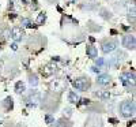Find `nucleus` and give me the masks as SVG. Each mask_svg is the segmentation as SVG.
Wrapping results in <instances>:
<instances>
[{
    "label": "nucleus",
    "mask_w": 136,
    "mask_h": 127,
    "mask_svg": "<svg viewBox=\"0 0 136 127\" xmlns=\"http://www.w3.org/2000/svg\"><path fill=\"white\" fill-rule=\"evenodd\" d=\"M103 64H105V60H103L102 57H99V59H97V67H102Z\"/></svg>",
    "instance_id": "nucleus-24"
},
{
    "label": "nucleus",
    "mask_w": 136,
    "mask_h": 127,
    "mask_svg": "<svg viewBox=\"0 0 136 127\" xmlns=\"http://www.w3.org/2000/svg\"><path fill=\"white\" fill-rule=\"evenodd\" d=\"M110 81H112V78L109 74H99L97 78V83L101 86H107L110 83Z\"/></svg>",
    "instance_id": "nucleus-9"
},
{
    "label": "nucleus",
    "mask_w": 136,
    "mask_h": 127,
    "mask_svg": "<svg viewBox=\"0 0 136 127\" xmlns=\"http://www.w3.org/2000/svg\"><path fill=\"white\" fill-rule=\"evenodd\" d=\"M65 86H67V83L64 82L63 79H57V81L52 82V88H53L56 92H63V90L65 89Z\"/></svg>",
    "instance_id": "nucleus-10"
},
{
    "label": "nucleus",
    "mask_w": 136,
    "mask_h": 127,
    "mask_svg": "<svg viewBox=\"0 0 136 127\" xmlns=\"http://www.w3.org/2000/svg\"><path fill=\"white\" fill-rule=\"evenodd\" d=\"M120 112L124 118H131L135 112V102L131 100H125L120 104Z\"/></svg>",
    "instance_id": "nucleus-1"
},
{
    "label": "nucleus",
    "mask_w": 136,
    "mask_h": 127,
    "mask_svg": "<svg viewBox=\"0 0 136 127\" xmlns=\"http://www.w3.org/2000/svg\"><path fill=\"white\" fill-rule=\"evenodd\" d=\"M11 47H12V49H14V51H17V49H18V44H17V42H14V44L11 45Z\"/></svg>",
    "instance_id": "nucleus-27"
},
{
    "label": "nucleus",
    "mask_w": 136,
    "mask_h": 127,
    "mask_svg": "<svg viewBox=\"0 0 136 127\" xmlns=\"http://www.w3.org/2000/svg\"><path fill=\"white\" fill-rule=\"evenodd\" d=\"M45 120H46V123H49V124H50V123L55 122V118L52 116V115H45Z\"/></svg>",
    "instance_id": "nucleus-23"
},
{
    "label": "nucleus",
    "mask_w": 136,
    "mask_h": 127,
    "mask_svg": "<svg viewBox=\"0 0 136 127\" xmlns=\"http://www.w3.org/2000/svg\"><path fill=\"white\" fill-rule=\"evenodd\" d=\"M3 107H4V109L7 111V112H10V111L14 108V100H12V97H7L6 100L3 101Z\"/></svg>",
    "instance_id": "nucleus-11"
},
{
    "label": "nucleus",
    "mask_w": 136,
    "mask_h": 127,
    "mask_svg": "<svg viewBox=\"0 0 136 127\" xmlns=\"http://www.w3.org/2000/svg\"><path fill=\"white\" fill-rule=\"evenodd\" d=\"M135 17H136V10H135V6H132L129 11H128V19L132 22V23H135Z\"/></svg>",
    "instance_id": "nucleus-15"
},
{
    "label": "nucleus",
    "mask_w": 136,
    "mask_h": 127,
    "mask_svg": "<svg viewBox=\"0 0 136 127\" xmlns=\"http://www.w3.org/2000/svg\"><path fill=\"white\" fill-rule=\"evenodd\" d=\"M123 45L128 49H135L136 47V40H135V36L132 34H127L123 37Z\"/></svg>",
    "instance_id": "nucleus-4"
},
{
    "label": "nucleus",
    "mask_w": 136,
    "mask_h": 127,
    "mask_svg": "<svg viewBox=\"0 0 136 127\" xmlns=\"http://www.w3.org/2000/svg\"><path fill=\"white\" fill-rule=\"evenodd\" d=\"M117 48V42L116 41H105L102 44V52L103 53H110Z\"/></svg>",
    "instance_id": "nucleus-8"
},
{
    "label": "nucleus",
    "mask_w": 136,
    "mask_h": 127,
    "mask_svg": "<svg viewBox=\"0 0 136 127\" xmlns=\"http://www.w3.org/2000/svg\"><path fill=\"white\" fill-rule=\"evenodd\" d=\"M95 96H98L99 98H101V100L106 101V100H109V98H110V93L105 90V92H101V93H98V92H97V93H95Z\"/></svg>",
    "instance_id": "nucleus-18"
},
{
    "label": "nucleus",
    "mask_w": 136,
    "mask_h": 127,
    "mask_svg": "<svg viewBox=\"0 0 136 127\" xmlns=\"http://www.w3.org/2000/svg\"><path fill=\"white\" fill-rule=\"evenodd\" d=\"M56 71H57V66L55 64V63H49V64H46L44 68L41 70V73L44 77H50L52 74H55Z\"/></svg>",
    "instance_id": "nucleus-7"
},
{
    "label": "nucleus",
    "mask_w": 136,
    "mask_h": 127,
    "mask_svg": "<svg viewBox=\"0 0 136 127\" xmlns=\"http://www.w3.org/2000/svg\"><path fill=\"white\" fill-rule=\"evenodd\" d=\"M109 122H112L113 124H116V123H117V120H116V119H109Z\"/></svg>",
    "instance_id": "nucleus-29"
},
{
    "label": "nucleus",
    "mask_w": 136,
    "mask_h": 127,
    "mask_svg": "<svg viewBox=\"0 0 136 127\" xmlns=\"http://www.w3.org/2000/svg\"><path fill=\"white\" fill-rule=\"evenodd\" d=\"M91 70H93V71H94V73H101V67H97V66L91 67Z\"/></svg>",
    "instance_id": "nucleus-26"
},
{
    "label": "nucleus",
    "mask_w": 136,
    "mask_h": 127,
    "mask_svg": "<svg viewBox=\"0 0 136 127\" xmlns=\"http://www.w3.org/2000/svg\"><path fill=\"white\" fill-rule=\"evenodd\" d=\"M39 98H41V94H39L38 92H31L29 94V97L26 98V101H27V105H30V107H35L39 102Z\"/></svg>",
    "instance_id": "nucleus-6"
},
{
    "label": "nucleus",
    "mask_w": 136,
    "mask_h": 127,
    "mask_svg": "<svg viewBox=\"0 0 136 127\" xmlns=\"http://www.w3.org/2000/svg\"><path fill=\"white\" fill-rule=\"evenodd\" d=\"M0 68H2V64H0Z\"/></svg>",
    "instance_id": "nucleus-30"
},
{
    "label": "nucleus",
    "mask_w": 136,
    "mask_h": 127,
    "mask_svg": "<svg viewBox=\"0 0 136 127\" xmlns=\"http://www.w3.org/2000/svg\"><path fill=\"white\" fill-rule=\"evenodd\" d=\"M72 85H74V88L79 90V92H86L87 89H90V79L89 78H86V77H82V78H76V79H74V82H72Z\"/></svg>",
    "instance_id": "nucleus-2"
},
{
    "label": "nucleus",
    "mask_w": 136,
    "mask_h": 127,
    "mask_svg": "<svg viewBox=\"0 0 136 127\" xmlns=\"http://www.w3.org/2000/svg\"><path fill=\"white\" fill-rule=\"evenodd\" d=\"M87 27H89V30H91V31H98V30H101V27H99V26H95L94 22H89Z\"/></svg>",
    "instance_id": "nucleus-20"
},
{
    "label": "nucleus",
    "mask_w": 136,
    "mask_h": 127,
    "mask_svg": "<svg viewBox=\"0 0 136 127\" xmlns=\"http://www.w3.org/2000/svg\"><path fill=\"white\" fill-rule=\"evenodd\" d=\"M25 90H26V85L22 81H18L17 83H15V92H17L18 94H22Z\"/></svg>",
    "instance_id": "nucleus-13"
},
{
    "label": "nucleus",
    "mask_w": 136,
    "mask_h": 127,
    "mask_svg": "<svg viewBox=\"0 0 136 127\" xmlns=\"http://www.w3.org/2000/svg\"><path fill=\"white\" fill-rule=\"evenodd\" d=\"M86 52H87V56L91 57V59H95V57H97V55H98L97 48L93 47V45H89V47H87V48H86Z\"/></svg>",
    "instance_id": "nucleus-12"
},
{
    "label": "nucleus",
    "mask_w": 136,
    "mask_h": 127,
    "mask_svg": "<svg viewBox=\"0 0 136 127\" xmlns=\"http://www.w3.org/2000/svg\"><path fill=\"white\" fill-rule=\"evenodd\" d=\"M22 23H23V26H31V23H30L29 19H23Z\"/></svg>",
    "instance_id": "nucleus-25"
},
{
    "label": "nucleus",
    "mask_w": 136,
    "mask_h": 127,
    "mask_svg": "<svg viewBox=\"0 0 136 127\" xmlns=\"http://www.w3.org/2000/svg\"><path fill=\"white\" fill-rule=\"evenodd\" d=\"M68 100L71 102H74V104H78V102L80 101V97H79L75 92H70L68 93Z\"/></svg>",
    "instance_id": "nucleus-14"
},
{
    "label": "nucleus",
    "mask_w": 136,
    "mask_h": 127,
    "mask_svg": "<svg viewBox=\"0 0 136 127\" xmlns=\"http://www.w3.org/2000/svg\"><path fill=\"white\" fill-rule=\"evenodd\" d=\"M29 83H30L31 88H33V86L35 88V86L38 85V77H37V75H35V74L30 75V77H29Z\"/></svg>",
    "instance_id": "nucleus-17"
},
{
    "label": "nucleus",
    "mask_w": 136,
    "mask_h": 127,
    "mask_svg": "<svg viewBox=\"0 0 136 127\" xmlns=\"http://www.w3.org/2000/svg\"><path fill=\"white\" fill-rule=\"evenodd\" d=\"M45 19H46L45 13H41V14L38 15V18H37V23H38V25H41L42 22H45Z\"/></svg>",
    "instance_id": "nucleus-22"
},
{
    "label": "nucleus",
    "mask_w": 136,
    "mask_h": 127,
    "mask_svg": "<svg viewBox=\"0 0 136 127\" xmlns=\"http://www.w3.org/2000/svg\"><path fill=\"white\" fill-rule=\"evenodd\" d=\"M101 17H102L103 19H110V18H112V14H110L107 10L102 8V10H101Z\"/></svg>",
    "instance_id": "nucleus-19"
},
{
    "label": "nucleus",
    "mask_w": 136,
    "mask_h": 127,
    "mask_svg": "<svg viewBox=\"0 0 136 127\" xmlns=\"http://www.w3.org/2000/svg\"><path fill=\"white\" fill-rule=\"evenodd\" d=\"M10 31H11V37H12V40L15 42L22 41V38L25 37V31H23V29L19 27V26H14Z\"/></svg>",
    "instance_id": "nucleus-3"
},
{
    "label": "nucleus",
    "mask_w": 136,
    "mask_h": 127,
    "mask_svg": "<svg viewBox=\"0 0 136 127\" xmlns=\"http://www.w3.org/2000/svg\"><path fill=\"white\" fill-rule=\"evenodd\" d=\"M10 36H11V31H10L8 29H4V30L2 31V40H3V41H4V40H7V38L10 37Z\"/></svg>",
    "instance_id": "nucleus-21"
},
{
    "label": "nucleus",
    "mask_w": 136,
    "mask_h": 127,
    "mask_svg": "<svg viewBox=\"0 0 136 127\" xmlns=\"http://www.w3.org/2000/svg\"><path fill=\"white\" fill-rule=\"evenodd\" d=\"M65 111H67V116H70V115H71V108H67Z\"/></svg>",
    "instance_id": "nucleus-28"
},
{
    "label": "nucleus",
    "mask_w": 136,
    "mask_h": 127,
    "mask_svg": "<svg viewBox=\"0 0 136 127\" xmlns=\"http://www.w3.org/2000/svg\"><path fill=\"white\" fill-rule=\"evenodd\" d=\"M120 81L124 86H131V83L133 85L135 83V74H129V73H124L120 75Z\"/></svg>",
    "instance_id": "nucleus-5"
},
{
    "label": "nucleus",
    "mask_w": 136,
    "mask_h": 127,
    "mask_svg": "<svg viewBox=\"0 0 136 127\" xmlns=\"http://www.w3.org/2000/svg\"><path fill=\"white\" fill-rule=\"evenodd\" d=\"M56 127H72V123L70 120H64V119H61V120H59L56 123Z\"/></svg>",
    "instance_id": "nucleus-16"
}]
</instances>
